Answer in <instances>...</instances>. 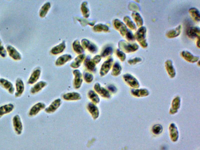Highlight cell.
<instances>
[{
  "instance_id": "cell-37",
  "label": "cell",
  "mask_w": 200,
  "mask_h": 150,
  "mask_svg": "<svg viewBox=\"0 0 200 150\" xmlns=\"http://www.w3.org/2000/svg\"><path fill=\"white\" fill-rule=\"evenodd\" d=\"M124 21L125 22V24L132 30H136V27L132 21L131 20L130 18L128 16H125L123 19Z\"/></svg>"
},
{
  "instance_id": "cell-28",
  "label": "cell",
  "mask_w": 200,
  "mask_h": 150,
  "mask_svg": "<svg viewBox=\"0 0 200 150\" xmlns=\"http://www.w3.org/2000/svg\"><path fill=\"white\" fill-rule=\"evenodd\" d=\"M65 47V43L63 41L58 45L54 47L51 50V53L54 55H58L63 52Z\"/></svg>"
},
{
  "instance_id": "cell-27",
  "label": "cell",
  "mask_w": 200,
  "mask_h": 150,
  "mask_svg": "<svg viewBox=\"0 0 200 150\" xmlns=\"http://www.w3.org/2000/svg\"><path fill=\"white\" fill-rule=\"evenodd\" d=\"M85 55L84 54L79 55L75 58V60L72 63L70 66L74 68H79L81 65V63L85 59Z\"/></svg>"
},
{
  "instance_id": "cell-18",
  "label": "cell",
  "mask_w": 200,
  "mask_h": 150,
  "mask_svg": "<svg viewBox=\"0 0 200 150\" xmlns=\"http://www.w3.org/2000/svg\"><path fill=\"white\" fill-rule=\"evenodd\" d=\"M165 67L167 73L171 78H174L175 76V71L172 62L171 60H168L165 63Z\"/></svg>"
},
{
  "instance_id": "cell-5",
  "label": "cell",
  "mask_w": 200,
  "mask_h": 150,
  "mask_svg": "<svg viewBox=\"0 0 200 150\" xmlns=\"http://www.w3.org/2000/svg\"><path fill=\"white\" fill-rule=\"evenodd\" d=\"M123 79L127 84L134 88H138L140 86L138 81L135 77L130 74H125L123 75Z\"/></svg>"
},
{
  "instance_id": "cell-12",
  "label": "cell",
  "mask_w": 200,
  "mask_h": 150,
  "mask_svg": "<svg viewBox=\"0 0 200 150\" xmlns=\"http://www.w3.org/2000/svg\"><path fill=\"white\" fill-rule=\"evenodd\" d=\"M181 55L185 60L189 63H195L199 59L198 57L194 56L190 52L186 51H182Z\"/></svg>"
},
{
  "instance_id": "cell-42",
  "label": "cell",
  "mask_w": 200,
  "mask_h": 150,
  "mask_svg": "<svg viewBox=\"0 0 200 150\" xmlns=\"http://www.w3.org/2000/svg\"><path fill=\"white\" fill-rule=\"evenodd\" d=\"M128 7H129L130 10L133 11L134 12H136L137 11H139L140 9V8L139 7L138 5L137 4L134 3L133 2H131L129 4Z\"/></svg>"
},
{
  "instance_id": "cell-15",
  "label": "cell",
  "mask_w": 200,
  "mask_h": 150,
  "mask_svg": "<svg viewBox=\"0 0 200 150\" xmlns=\"http://www.w3.org/2000/svg\"><path fill=\"white\" fill-rule=\"evenodd\" d=\"M61 100L57 99L54 101L48 107L45 109V112L47 113H53L59 108L61 105Z\"/></svg>"
},
{
  "instance_id": "cell-3",
  "label": "cell",
  "mask_w": 200,
  "mask_h": 150,
  "mask_svg": "<svg viewBox=\"0 0 200 150\" xmlns=\"http://www.w3.org/2000/svg\"><path fill=\"white\" fill-rule=\"evenodd\" d=\"M12 122L15 132L18 135H21L22 133L23 127L20 116L18 115H15L13 117Z\"/></svg>"
},
{
  "instance_id": "cell-23",
  "label": "cell",
  "mask_w": 200,
  "mask_h": 150,
  "mask_svg": "<svg viewBox=\"0 0 200 150\" xmlns=\"http://www.w3.org/2000/svg\"><path fill=\"white\" fill-rule=\"evenodd\" d=\"M47 85L46 82L41 81L36 84L31 89L30 92L32 94H35L41 90Z\"/></svg>"
},
{
  "instance_id": "cell-9",
  "label": "cell",
  "mask_w": 200,
  "mask_h": 150,
  "mask_svg": "<svg viewBox=\"0 0 200 150\" xmlns=\"http://www.w3.org/2000/svg\"><path fill=\"white\" fill-rule=\"evenodd\" d=\"M45 104L42 102H38L32 106L30 109L29 115L30 117L36 116V115L45 108Z\"/></svg>"
},
{
  "instance_id": "cell-20",
  "label": "cell",
  "mask_w": 200,
  "mask_h": 150,
  "mask_svg": "<svg viewBox=\"0 0 200 150\" xmlns=\"http://www.w3.org/2000/svg\"><path fill=\"white\" fill-rule=\"evenodd\" d=\"M169 130L170 136L172 141L174 142H176L179 137V132L175 124H171L170 126Z\"/></svg>"
},
{
  "instance_id": "cell-25",
  "label": "cell",
  "mask_w": 200,
  "mask_h": 150,
  "mask_svg": "<svg viewBox=\"0 0 200 150\" xmlns=\"http://www.w3.org/2000/svg\"><path fill=\"white\" fill-rule=\"evenodd\" d=\"M180 106V98L179 97H177L173 101L172 108L170 110V113L172 114H175L178 112V110Z\"/></svg>"
},
{
  "instance_id": "cell-13",
  "label": "cell",
  "mask_w": 200,
  "mask_h": 150,
  "mask_svg": "<svg viewBox=\"0 0 200 150\" xmlns=\"http://www.w3.org/2000/svg\"><path fill=\"white\" fill-rule=\"evenodd\" d=\"M94 88L95 91L104 98H109L111 97L109 91L103 87H101L100 84L96 83L95 85Z\"/></svg>"
},
{
  "instance_id": "cell-50",
  "label": "cell",
  "mask_w": 200,
  "mask_h": 150,
  "mask_svg": "<svg viewBox=\"0 0 200 150\" xmlns=\"http://www.w3.org/2000/svg\"><path fill=\"white\" fill-rule=\"evenodd\" d=\"M108 88L112 92L115 93L117 91V89L113 85H109L108 86Z\"/></svg>"
},
{
  "instance_id": "cell-29",
  "label": "cell",
  "mask_w": 200,
  "mask_h": 150,
  "mask_svg": "<svg viewBox=\"0 0 200 150\" xmlns=\"http://www.w3.org/2000/svg\"><path fill=\"white\" fill-rule=\"evenodd\" d=\"M132 18L136 23L138 27H141L143 25V20L141 15L136 12H133L132 13Z\"/></svg>"
},
{
  "instance_id": "cell-26",
  "label": "cell",
  "mask_w": 200,
  "mask_h": 150,
  "mask_svg": "<svg viewBox=\"0 0 200 150\" xmlns=\"http://www.w3.org/2000/svg\"><path fill=\"white\" fill-rule=\"evenodd\" d=\"M132 94L135 96L137 97H145L149 95V92L146 89H132Z\"/></svg>"
},
{
  "instance_id": "cell-17",
  "label": "cell",
  "mask_w": 200,
  "mask_h": 150,
  "mask_svg": "<svg viewBox=\"0 0 200 150\" xmlns=\"http://www.w3.org/2000/svg\"><path fill=\"white\" fill-rule=\"evenodd\" d=\"M41 71L40 69L36 68L32 72L28 80V83L29 85H32L35 83L40 78L41 74Z\"/></svg>"
},
{
  "instance_id": "cell-44",
  "label": "cell",
  "mask_w": 200,
  "mask_h": 150,
  "mask_svg": "<svg viewBox=\"0 0 200 150\" xmlns=\"http://www.w3.org/2000/svg\"><path fill=\"white\" fill-rule=\"evenodd\" d=\"M116 55L121 62H124L126 59V55L125 54L120 50L117 49L116 51Z\"/></svg>"
},
{
  "instance_id": "cell-2",
  "label": "cell",
  "mask_w": 200,
  "mask_h": 150,
  "mask_svg": "<svg viewBox=\"0 0 200 150\" xmlns=\"http://www.w3.org/2000/svg\"><path fill=\"white\" fill-rule=\"evenodd\" d=\"M119 48L126 53H131L138 50L139 46L136 44H130L124 40H121L118 42Z\"/></svg>"
},
{
  "instance_id": "cell-36",
  "label": "cell",
  "mask_w": 200,
  "mask_h": 150,
  "mask_svg": "<svg viewBox=\"0 0 200 150\" xmlns=\"http://www.w3.org/2000/svg\"><path fill=\"white\" fill-rule=\"evenodd\" d=\"M85 65L86 68L90 71H93L95 70L96 64L92 61V60H90V58L88 57L85 59Z\"/></svg>"
},
{
  "instance_id": "cell-32",
  "label": "cell",
  "mask_w": 200,
  "mask_h": 150,
  "mask_svg": "<svg viewBox=\"0 0 200 150\" xmlns=\"http://www.w3.org/2000/svg\"><path fill=\"white\" fill-rule=\"evenodd\" d=\"M88 95L89 98L94 102V104L99 103L100 102V98L98 95L93 90H90L88 94Z\"/></svg>"
},
{
  "instance_id": "cell-8",
  "label": "cell",
  "mask_w": 200,
  "mask_h": 150,
  "mask_svg": "<svg viewBox=\"0 0 200 150\" xmlns=\"http://www.w3.org/2000/svg\"><path fill=\"white\" fill-rule=\"evenodd\" d=\"M0 85L8 92L11 94H14L15 89L13 84L8 80L1 78L0 79Z\"/></svg>"
},
{
  "instance_id": "cell-43",
  "label": "cell",
  "mask_w": 200,
  "mask_h": 150,
  "mask_svg": "<svg viewBox=\"0 0 200 150\" xmlns=\"http://www.w3.org/2000/svg\"><path fill=\"white\" fill-rule=\"evenodd\" d=\"M0 56L3 58L6 57L7 56V51L4 47L1 39H0Z\"/></svg>"
},
{
  "instance_id": "cell-7",
  "label": "cell",
  "mask_w": 200,
  "mask_h": 150,
  "mask_svg": "<svg viewBox=\"0 0 200 150\" xmlns=\"http://www.w3.org/2000/svg\"><path fill=\"white\" fill-rule=\"evenodd\" d=\"M15 86L16 91L15 96V97L17 98L21 97L23 94L25 89L23 81L21 78H17L16 81Z\"/></svg>"
},
{
  "instance_id": "cell-38",
  "label": "cell",
  "mask_w": 200,
  "mask_h": 150,
  "mask_svg": "<svg viewBox=\"0 0 200 150\" xmlns=\"http://www.w3.org/2000/svg\"><path fill=\"white\" fill-rule=\"evenodd\" d=\"M93 30L95 32H101L102 31L107 32L109 30V28L106 25L100 24L95 25L93 28Z\"/></svg>"
},
{
  "instance_id": "cell-14",
  "label": "cell",
  "mask_w": 200,
  "mask_h": 150,
  "mask_svg": "<svg viewBox=\"0 0 200 150\" xmlns=\"http://www.w3.org/2000/svg\"><path fill=\"white\" fill-rule=\"evenodd\" d=\"M14 109V105L11 103L6 104L0 107V118L5 115L10 113Z\"/></svg>"
},
{
  "instance_id": "cell-49",
  "label": "cell",
  "mask_w": 200,
  "mask_h": 150,
  "mask_svg": "<svg viewBox=\"0 0 200 150\" xmlns=\"http://www.w3.org/2000/svg\"><path fill=\"white\" fill-rule=\"evenodd\" d=\"M101 56H99V55H96V56L94 57L93 58V59H92V61L94 62V63H98L101 61Z\"/></svg>"
},
{
  "instance_id": "cell-39",
  "label": "cell",
  "mask_w": 200,
  "mask_h": 150,
  "mask_svg": "<svg viewBox=\"0 0 200 150\" xmlns=\"http://www.w3.org/2000/svg\"><path fill=\"white\" fill-rule=\"evenodd\" d=\"M113 52V49L112 47H107L101 52V57H105L111 55Z\"/></svg>"
},
{
  "instance_id": "cell-6",
  "label": "cell",
  "mask_w": 200,
  "mask_h": 150,
  "mask_svg": "<svg viewBox=\"0 0 200 150\" xmlns=\"http://www.w3.org/2000/svg\"><path fill=\"white\" fill-rule=\"evenodd\" d=\"M113 62V59L112 58H109L104 62L101 66L100 72V74L101 76L106 75L109 72V70L111 68Z\"/></svg>"
},
{
  "instance_id": "cell-45",
  "label": "cell",
  "mask_w": 200,
  "mask_h": 150,
  "mask_svg": "<svg viewBox=\"0 0 200 150\" xmlns=\"http://www.w3.org/2000/svg\"><path fill=\"white\" fill-rule=\"evenodd\" d=\"M87 48L90 52H91L93 54L96 53L97 51V46L94 44H91L90 43V44H89Z\"/></svg>"
},
{
  "instance_id": "cell-24",
  "label": "cell",
  "mask_w": 200,
  "mask_h": 150,
  "mask_svg": "<svg viewBox=\"0 0 200 150\" xmlns=\"http://www.w3.org/2000/svg\"><path fill=\"white\" fill-rule=\"evenodd\" d=\"M72 58V57L71 55L66 54V55H62L58 58L56 61L55 64L57 66L63 65L66 62L71 60Z\"/></svg>"
},
{
  "instance_id": "cell-4",
  "label": "cell",
  "mask_w": 200,
  "mask_h": 150,
  "mask_svg": "<svg viewBox=\"0 0 200 150\" xmlns=\"http://www.w3.org/2000/svg\"><path fill=\"white\" fill-rule=\"evenodd\" d=\"M113 25L115 29L120 32L122 36H125L128 30L124 23L118 19H116L113 21Z\"/></svg>"
},
{
  "instance_id": "cell-22",
  "label": "cell",
  "mask_w": 200,
  "mask_h": 150,
  "mask_svg": "<svg viewBox=\"0 0 200 150\" xmlns=\"http://www.w3.org/2000/svg\"><path fill=\"white\" fill-rule=\"evenodd\" d=\"M63 98L66 101H78L80 100L82 97L79 93L72 92L64 94Z\"/></svg>"
},
{
  "instance_id": "cell-21",
  "label": "cell",
  "mask_w": 200,
  "mask_h": 150,
  "mask_svg": "<svg viewBox=\"0 0 200 150\" xmlns=\"http://www.w3.org/2000/svg\"><path fill=\"white\" fill-rule=\"evenodd\" d=\"M182 26L181 25L177 27L176 28L168 31L166 33V36L168 38H174L179 36L182 32Z\"/></svg>"
},
{
  "instance_id": "cell-47",
  "label": "cell",
  "mask_w": 200,
  "mask_h": 150,
  "mask_svg": "<svg viewBox=\"0 0 200 150\" xmlns=\"http://www.w3.org/2000/svg\"><path fill=\"white\" fill-rule=\"evenodd\" d=\"M142 59L141 58L136 57L135 58L129 59L128 62L129 64L132 65L136 64V63L142 62Z\"/></svg>"
},
{
  "instance_id": "cell-40",
  "label": "cell",
  "mask_w": 200,
  "mask_h": 150,
  "mask_svg": "<svg viewBox=\"0 0 200 150\" xmlns=\"http://www.w3.org/2000/svg\"><path fill=\"white\" fill-rule=\"evenodd\" d=\"M162 130H163V128L161 125H159V124H157V125H154L152 129V132L155 134L156 135L161 133Z\"/></svg>"
},
{
  "instance_id": "cell-51",
  "label": "cell",
  "mask_w": 200,
  "mask_h": 150,
  "mask_svg": "<svg viewBox=\"0 0 200 150\" xmlns=\"http://www.w3.org/2000/svg\"><path fill=\"white\" fill-rule=\"evenodd\" d=\"M197 47H198V48H200L199 46V38H198V40H197Z\"/></svg>"
},
{
  "instance_id": "cell-1",
  "label": "cell",
  "mask_w": 200,
  "mask_h": 150,
  "mask_svg": "<svg viewBox=\"0 0 200 150\" xmlns=\"http://www.w3.org/2000/svg\"><path fill=\"white\" fill-rule=\"evenodd\" d=\"M146 32L147 30L145 27L142 26L139 28L135 35V38L144 48H146L148 46V44L145 38Z\"/></svg>"
},
{
  "instance_id": "cell-31",
  "label": "cell",
  "mask_w": 200,
  "mask_h": 150,
  "mask_svg": "<svg viewBox=\"0 0 200 150\" xmlns=\"http://www.w3.org/2000/svg\"><path fill=\"white\" fill-rule=\"evenodd\" d=\"M50 8H51V4H50L49 2H47L42 7L40 12H39V15H40V17H42V18H44V17H45L47 13H48Z\"/></svg>"
},
{
  "instance_id": "cell-16",
  "label": "cell",
  "mask_w": 200,
  "mask_h": 150,
  "mask_svg": "<svg viewBox=\"0 0 200 150\" xmlns=\"http://www.w3.org/2000/svg\"><path fill=\"white\" fill-rule=\"evenodd\" d=\"M88 110L91 114L94 119H96L99 115V112L98 108L94 104L90 103L88 105Z\"/></svg>"
},
{
  "instance_id": "cell-19",
  "label": "cell",
  "mask_w": 200,
  "mask_h": 150,
  "mask_svg": "<svg viewBox=\"0 0 200 150\" xmlns=\"http://www.w3.org/2000/svg\"><path fill=\"white\" fill-rule=\"evenodd\" d=\"M200 30L199 28L192 27L189 28L187 31V35L191 38H198L200 37Z\"/></svg>"
},
{
  "instance_id": "cell-30",
  "label": "cell",
  "mask_w": 200,
  "mask_h": 150,
  "mask_svg": "<svg viewBox=\"0 0 200 150\" xmlns=\"http://www.w3.org/2000/svg\"><path fill=\"white\" fill-rule=\"evenodd\" d=\"M189 12L193 19L197 22L200 21V15L198 9L195 8H191L189 9Z\"/></svg>"
},
{
  "instance_id": "cell-41",
  "label": "cell",
  "mask_w": 200,
  "mask_h": 150,
  "mask_svg": "<svg viewBox=\"0 0 200 150\" xmlns=\"http://www.w3.org/2000/svg\"><path fill=\"white\" fill-rule=\"evenodd\" d=\"M84 78L85 80L87 83H90L92 82L94 79V76L92 74L88 72L85 73L84 75Z\"/></svg>"
},
{
  "instance_id": "cell-46",
  "label": "cell",
  "mask_w": 200,
  "mask_h": 150,
  "mask_svg": "<svg viewBox=\"0 0 200 150\" xmlns=\"http://www.w3.org/2000/svg\"><path fill=\"white\" fill-rule=\"evenodd\" d=\"M125 36L127 40L129 42L134 41L135 40V35H134L133 34H132L130 31H129V30H128V32H127Z\"/></svg>"
},
{
  "instance_id": "cell-34",
  "label": "cell",
  "mask_w": 200,
  "mask_h": 150,
  "mask_svg": "<svg viewBox=\"0 0 200 150\" xmlns=\"http://www.w3.org/2000/svg\"><path fill=\"white\" fill-rule=\"evenodd\" d=\"M122 67L118 63H115L113 65L112 74L113 76H117L121 73Z\"/></svg>"
},
{
  "instance_id": "cell-10",
  "label": "cell",
  "mask_w": 200,
  "mask_h": 150,
  "mask_svg": "<svg viewBox=\"0 0 200 150\" xmlns=\"http://www.w3.org/2000/svg\"><path fill=\"white\" fill-rule=\"evenodd\" d=\"M7 51L8 52L9 56L15 60H21L22 56L21 54L17 51L14 47L11 45H8L7 47Z\"/></svg>"
},
{
  "instance_id": "cell-11",
  "label": "cell",
  "mask_w": 200,
  "mask_h": 150,
  "mask_svg": "<svg viewBox=\"0 0 200 150\" xmlns=\"http://www.w3.org/2000/svg\"><path fill=\"white\" fill-rule=\"evenodd\" d=\"M75 76L74 79V87L75 89H79L81 87L82 82V74L78 70H75L73 71Z\"/></svg>"
},
{
  "instance_id": "cell-35",
  "label": "cell",
  "mask_w": 200,
  "mask_h": 150,
  "mask_svg": "<svg viewBox=\"0 0 200 150\" xmlns=\"http://www.w3.org/2000/svg\"><path fill=\"white\" fill-rule=\"evenodd\" d=\"M81 10L84 17L85 18H88L90 15V11L88 8V3L86 1L82 2L81 7Z\"/></svg>"
},
{
  "instance_id": "cell-48",
  "label": "cell",
  "mask_w": 200,
  "mask_h": 150,
  "mask_svg": "<svg viewBox=\"0 0 200 150\" xmlns=\"http://www.w3.org/2000/svg\"><path fill=\"white\" fill-rule=\"evenodd\" d=\"M82 44L83 48H87L89 44H90V42L87 39H84L82 40Z\"/></svg>"
},
{
  "instance_id": "cell-33",
  "label": "cell",
  "mask_w": 200,
  "mask_h": 150,
  "mask_svg": "<svg viewBox=\"0 0 200 150\" xmlns=\"http://www.w3.org/2000/svg\"><path fill=\"white\" fill-rule=\"evenodd\" d=\"M73 48L75 52L78 54L82 53L84 51L83 47L81 45L78 40H75L73 43Z\"/></svg>"
}]
</instances>
